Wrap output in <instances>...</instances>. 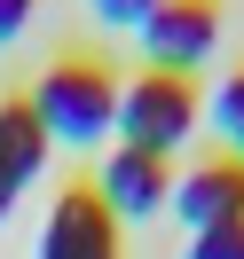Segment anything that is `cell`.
<instances>
[{
    "mask_svg": "<svg viewBox=\"0 0 244 259\" xmlns=\"http://www.w3.org/2000/svg\"><path fill=\"white\" fill-rule=\"evenodd\" d=\"M24 102H32V118H40V134H48V142H63V149H95V142H111L118 79L95 63V55H63V63L40 71V87H32Z\"/></svg>",
    "mask_w": 244,
    "mask_h": 259,
    "instance_id": "obj_1",
    "label": "cell"
},
{
    "mask_svg": "<svg viewBox=\"0 0 244 259\" xmlns=\"http://www.w3.org/2000/svg\"><path fill=\"white\" fill-rule=\"evenodd\" d=\"M8 212H16V189H8V181H0V228H8Z\"/></svg>",
    "mask_w": 244,
    "mask_h": 259,
    "instance_id": "obj_12",
    "label": "cell"
},
{
    "mask_svg": "<svg viewBox=\"0 0 244 259\" xmlns=\"http://www.w3.org/2000/svg\"><path fill=\"white\" fill-rule=\"evenodd\" d=\"M48 134H40V118H32V102H0V181L8 189H24V181H40L48 173Z\"/></svg>",
    "mask_w": 244,
    "mask_h": 259,
    "instance_id": "obj_7",
    "label": "cell"
},
{
    "mask_svg": "<svg viewBox=\"0 0 244 259\" xmlns=\"http://www.w3.org/2000/svg\"><path fill=\"white\" fill-rule=\"evenodd\" d=\"M173 220L189 228H221V220H244V165L236 157H205V165H189V173L173 181Z\"/></svg>",
    "mask_w": 244,
    "mask_h": 259,
    "instance_id": "obj_6",
    "label": "cell"
},
{
    "mask_svg": "<svg viewBox=\"0 0 244 259\" xmlns=\"http://www.w3.org/2000/svg\"><path fill=\"white\" fill-rule=\"evenodd\" d=\"M213 48H221V8L213 0H158L150 24H142V55L165 79H189Z\"/></svg>",
    "mask_w": 244,
    "mask_h": 259,
    "instance_id": "obj_3",
    "label": "cell"
},
{
    "mask_svg": "<svg viewBox=\"0 0 244 259\" xmlns=\"http://www.w3.org/2000/svg\"><path fill=\"white\" fill-rule=\"evenodd\" d=\"M197 118H213V134H221V157H236V165H244V71H228V79H221V95H213Z\"/></svg>",
    "mask_w": 244,
    "mask_h": 259,
    "instance_id": "obj_8",
    "label": "cell"
},
{
    "mask_svg": "<svg viewBox=\"0 0 244 259\" xmlns=\"http://www.w3.org/2000/svg\"><path fill=\"white\" fill-rule=\"evenodd\" d=\"M87 189H95V204L111 212V220H150V212H165V196H173V165L142 157V149H111Z\"/></svg>",
    "mask_w": 244,
    "mask_h": 259,
    "instance_id": "obj_4",
    "label": "cell"
},
{
    "mask_svg": "<svg viewBox=\"0 0 244 259\" xmlns=\"http://www.w3.org/2000/svg\"><path fill=\"white\" fill-rule=\"evenodd\" d=\"M181 259H244V220H221V228H197Z\"/></svg>",
    "mask_w": 244,
    "mask_h": 259,
    "instance_id": "obj_9",
    "label": "cell"
},
{
    "mask_svg": "<svg viewBox=\"0 0 244 259\" xmlns=\"http://www.w3.org/2000/svg\"><path fill=\"white\" fill-rule=\"evenodd\" d=\"M118 149H142V157H173L197 134V87L165 79V71H142V79L118 87V118H111Z\"/></svg>",
    "mask_w": 244,
    "mask_h": 259,
    "instance_id": "obj_2",
    "label": "cell"
},
{
    "mask_svg": "<svg viewBox=\"0 0 244 259\" xmlns=\"http://www.w3.org/2000/svg\"><path fill=\"white\" fill-rule=\"evenodd\" d=\"M40 259H118V228L95 204V189H63L40 228Z\"/></svg>",
    "mask_w": 244,
    "mask_h": 259,
    "instance_id": "obj_5",
    "label": "cell"
},
{
    "mask_svg": "<svg viewBox=\"0 0 244 259\" xmlns=\"http://www.w3.org/2000/svg\"><path fill=\"white\" fill-rule=\"evenodd\" d=\"M32 8H40V0H0V48H8V39L32 24Z\"/></svg>",
    "mask_w": 244,
    "mask_h": 259,
    "instance_id": "obj_11",
    "label": "cell"
},
{
    "mask_svg": "<svg viewBox=\"0 0 244 259\" xmlns=\"http://www.w3.org/2000/svg\"><path fill=\"white\" fill-rule=\"evenodd\" d=\"M150 8H158V0H95V16L111 24V32H142V24H150Z\"/></svg>",
    "mask_w": 244,
    "mask_h": 259,
    "instance_id": "obj_10",
    "label": "cell"
}]
</instances>
